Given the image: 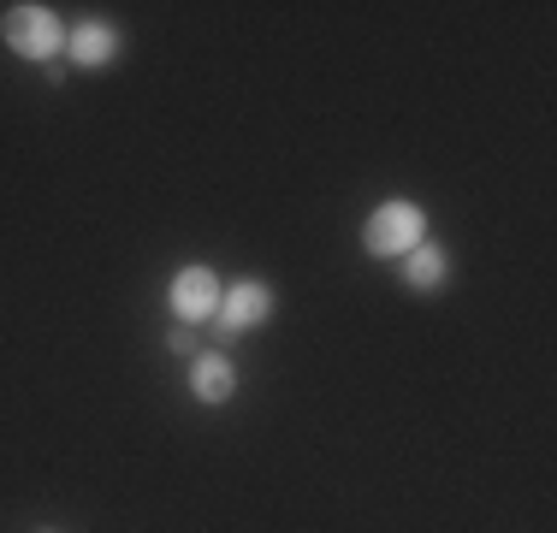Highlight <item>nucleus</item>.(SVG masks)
<instances>
[{
	"label": "nucleus",
	"instance_id": "obj_1",
	"mask_svg": "<svg viewBox=\"0 0 557 533\" xmlns=\"http://www.w3.org/2000/svg\"><path fill=\"white\" fill-rule=\"evenodd\" d=\"M428 237V220H421V208L416 202H380L374 213H368V225H362V244H368V256H409V249Z\"/></svg>",
	"mask_w": 557,
	"mask_h": 533
},
{
	"label": "nucleus",
	"instance_id": "obj_2",
	"mask_svg": "<svg viewBox=\"0 0 557 533\" xmlns=\"http://www.w3.org/2000/svg\"><path fill=\"white\" fill-rule=\"evenodd\" d=\"M7 48L24 53V60H54L65 48V30L48 7H12L7 12Z\"/></svg>",
	"mask_w": 557,
	"mask_h": 533
},
{
	"label": "nucleus",
	"instance_id": "obj_3",
	"mask_svg": "<svg viewBox=\"0 0 557 533\" xmlns=\"http://www.w3.org/2000/svg\"><path fill=\"white\" fill-rule=\"evenodd\" d=\"M166 297H172V314L196 326V320H214L220 314V278L208 273V266H184V273L172 278Z\"/></svg>",
	"mask_w": 557,
	"mask_h": 533
},
{
	"label": "nucleus",
	"instance_id": "obj_4",
	"mask_svg": "<svg viewBox=\"0 0 557 533\" xmlns=\"http://www.w3.org/2000/svg\"><path fill=\"white\" fill-rule=\"evenodd\" d=\"M273 314V290L261 278H237L232 290H220V326L225 332H249Z\"/></svg>",
	"mask_w": 557,
	"mask_h": 533
},
{
	"label": "nucleus",
	"instance_id": "obj_5",
	"mask_svg": "<svg viewBox=\"0 0 557 533\" xmlns=\"http://www.w3.org/2000/svg\"><path fill=\"white\" fill-rule=\"evenodd\" d=\"M65 53H72V65H89V72L113 65V53H119L113 24H77V30H65Z\"/></svg>",
	"mask_w": 557,
	"mask_h": 533
},
{
	"label": "nucleus",
	"instance_id": "obj_6",
	"mask_svg": "<svg viewBox=\"0 0 557 533\" xmlns=\"http://www.w3.org/2000/svg\"><path fill=\"white\" fill-rule=\"evenodd\" d=\"M190 392L202 397V404H225V397L237 392V368L225 362V356H196L190 362Z\"/></svg>",
	"mask_w": 557,
	"mask_h": 533
},
{
	"label": "nucleus",
	"instance_id": "obj_7",
	"mask_svg": "<svg viewBox=\"0 0 557 533\" xmlns=\"http://www.w3.org/2000/svg\"><path fill=\"white\" fill-rule=\"evenodd\" d=\"M445 273H450V261H445L440 244H416V249L404 256V278H409L416 290H440Z\"/></svg>",
	"mask_w": 557,
	"mask_h": 533
}]
</instances>
